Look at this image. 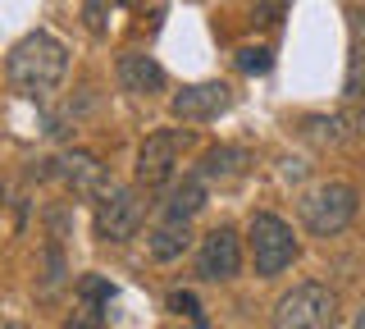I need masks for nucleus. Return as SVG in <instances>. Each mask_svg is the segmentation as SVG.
Here are the masks:
<instances>
[{
	"label": "nucleus",
	"instance_id": "nucleus-7",
	"mask_svg": "<svg viewBox=\"0 0 365 329\" xmlns=\"http://www.w3.org/2000/svg\"><path fill=\"white\" fill-rule=\"evenodd\" d=\"M41 178H60L68 192H83L91 201L110 188L106 165H101L96 156H87V151H64V156H55V161H41Z\"/></svg>",
	"mask_w": 365,
	"mask_h": 329
},
{
	"label": "nucleus",
	"instance_id": "nucleus-16",
	"mask_svg": "<svg viewBox=\"0 0 365 329\" xmlns=\"http://www.w3.org/2000/svg\"><path fill=\"white\" fill-rule=\"evenodd\" d=\"M119 5V0H83V24L91 37H106L110 32V9Z\"/></svg>",
	"mask_w": 365,
	"mask_h": 329
},
{
	"label": "nucleus",
	"instance_id": "nucleus-8",
	"mask_svg": "<svg viewBox=\"0 0 365 329\" xmlns=\"http://www.w3.org/2000/svg\"><path fill=\"white\" fill-rule=\"evenodd\" d=\"M237 270H242V243H237V233L233 229H210L201 238V252H197V275L205 283H224V279H233Z\"/></svg>",
	"mask_w": 365,
	"mask_h": 329
},
{
	"label": "nucleus",
	"instance_id": "nucleus-2",
	"mask_svg": "<svg viewBox=\"0 0 365 329\" xmlns=\"http://www.w3.org/2000/svg\"><path fill=\"white\" fill-rule=\"evenodd\" d=\"M338 320V298L329 283H292L274 302V329H334Z\"/></svg>",
	"mask_w": 365,
	"mask_h": 329
},
{
	"label": "nucleus",
	"instance_id": "nucleus-24",
	"mask_svg": "<svg viewBox=\"0 0 365 329\" xmlns=\"http://www.w3.org/2000/svg\"><path fill=\"white\" fill-rule=\"evenodd\" d=\"M5 329H23V325H14V320H9V325H5Z\"/></svg>",
	"mask_w": 365,
	"mask_h": 329
},
{
	"label": "nucleus",
	"instance_id": "nucleus-10",
	"mask_svg": "<svg viewBox=\"0 0 365 329\" xmlns=\"http://www.w3.org/2000/svg\"><path fill=\"white\" fill-rule=\"evenodd\" d=\"M114 78H119V87L128 96H155V92H165V69H160L146 51H123L119 64H114Z\"/></svg>",
	"mask_w": 365,
	"mask_h": 329
},
{
	"label": "nucleus",
	"instance_id": "nucleus-3",
	"mask_svg": "<svg viewBox=\"0 0 365 329\" xmlns=\"http://www.w3.org/2000/svg\"><path fill=\"white\" fill-rule=\"evenodd\" d=\"M247 247H251V265H256V275L260 279H274V275H283V270L297 260V233H292V224L283 220V215H269V211H260V215H251V229H247Z\"/></svg>",
	"mask_w": 365,
	"mask_h": 329
},
{
	"label": "nucleus",
	"instance_id": "nucleus-22",
	"mask_svg": "<svg viewBox=\"0 0 365 329\" xmlns=\"http://www.w3.org/2000/svg\"><path fill=\"white\" fill-rule=\"evenodd\" d=\"M356 133H365V110H361V119H356Z\"/></svg>",
	"mask_w": 365,
	"mask_h": 329
},
{
	"label": "nucleus",
	"instance_id": "nucleus-14",
	"mask_svg": "<svg viewBox=\"0 0 365 329\" xmlns=\"http://www.w3.org/2000/svg\"><path fill=\"white\" fill-rule=\"evenodd\" d=\"M342 96H347V101H365V41L351 46L347 78H342Z\"/></svg>",
	"mask_w": 365,
	"mask_h": 329
},
{
	"label": "nucleus",
	"instance_id": "nucleus-12",
	"mask_svg": "<svg viewBox=\"0 0 365 329\" xmlns=\"http://www.w3.org/2000/svg\"><path fill=\"white\" fill-rule=\"evenodd\" d=\"M356 133V123H351L347 115H311L302 123V138L315 142V146H342Z\"/></svg>",
	"mask_w": 365,
	"mask_h": 329
},
{
	"label": "nucleus",
	"instance_id": "nucleus-11",
	"mask_svg": "<svg viewBox=\"0 0 365 329\" xmlns=\"http://www.w3.org/2000/svg\"><path fill=\"white\" fill-rule=\"evenodd\" d=\"M192 243V215H178V211H160V220L151 224L146 233V247H151L155 260H174L187 252Z\"/></svg>",
	"mask_w": 365,
	"mask_h": 329
},
{
	"label": "nucleus",
	"instance_id": "nucleus-20",
	"mask_svg": "<svg viewBox=\"0 0 365 329\" xmlns=\"http://www.w3.org/2000/svg\"><path fill=\"white\" fill-rule=\"evenodd\" d=\"M351 28H356V41H365V5L351 9Z\"/></svg>",
	"mask_w": 365,
	"mask_h": 329
},
{
	"label": "nucleus",
	"instance_id": "nucleus-1",
	"mask_svg": "<svg viewBox=\"0 0 365 329\" xmlns=\"http://www.w3.org/2000/svg\"><path fill=\"white\" fill-rule=\"evenodd\" d=\"M68 74V51L60 37L51 32H23V37L9 46V60H5V78L9 87L23 96V101H51L55 87L64 83Z\"/></svg>",
	"mask_w": 365,
	"mask_h": 329
},
{
	"label": "nucleus",
	"instance_id": "nucleus-25",
	"mask_svg": "<svg viewBox=\"0 0 365 329\" xmlns=\"http://www.w3.org/2000/svg\"><path fill=\"white\" fill-rule=\"evenodd\" d=\"M192 329H205V325H192Z\"/></svg>",
	"mask_w": 365,
	"mask_h": 329
},
{
	"label": "nucleus",
	"instance_id": "nucleus-17",
	"mask_svg": "<svg viewBox=\"0 0 365 329\" xmlns=\"http://www.w3.org/2000/svg\"><path fill=\"white\" fill-rule=\"evenodd\" d=\"M237 69L242 74H269L274 69V51L269 46H242L237 51Z\"/></svg>",
	"mask_w": 365,
	"mask_h": 329
},
{
	"label": "nucleus",
	"instance_id": "nucleus-6",
	"mask_svg": "<svg viewBox=\"0 0 365 329\" xmlns=\"http://www.w3.org/2000/svg\"><path fill=\"white\" fill-rule=\"evenodd\" d=\"M142 229V201H137L133 188L110 183L96 197V238L101 243H128Z\"/></svg>",
	"mask_w": 365,
	"mask_h": 329
},
{
	"label": "nucleus",
	"instance_id": "nucleus-18",
	"mask_svg": "<svg viewBox=\"0 0 365 329\" xmlns=\"http://www.w3.org/2000/svg\"><path fill=\"white\" fill-rule=\"evenodd\" d=\"M288 5H292V0H256V5H251V24H256V28H274V24H283Z\"/></svg>",
	"mask_w": 365,
	"mask_h": 329
},
{
	"label": "nucleus",
	"instance_id": "nucleus-15",
	"mask_svg": "<svg viewBox=\"0 0 365 329\" xmlns=\"http://www.w3.org/2000/svg\"><path fill=\"white\" fill-rule=\"evenodd\" d=\"M64 329H106V302L78 298V306H73V315H68Z\"/></svg>",
	"mask_w": 365,
	"mask_h": 329
},
{
	"label": "nucleus",
	"instance_id": "nucleus-4",
	"mask_svg": "<svg viewBox=\"0 0 365 329\" xmlns=\"http://www.w3.org/2000/svg\"><path fill=\"white\" fill-rule=\"evenodd\" d=\"M351 220H356V188L342 183V178H329V183H319L302 197V224L315 238H334Z\"/></svg>",
	"mask_w": 365,
	"mask_h": 329
},
{
	"label": "nucleus",
	"instance_id": "nucleus-23",
	"mask_svg": "<svg viewBox=\"0 0 365 329\" xmlns=\"http://www.w3.org/2000/svg\"><path fill=\"white\" fill-rule=\"evenodd\" d=\"M119 5H142V0H119Z\"/></svg>",
	"mask_w": 365,
	"mask_h": 329
},
{
	"label": "nucleus",
	"instance_id": "nucleus-9",
	"mask_svg": "<svg viewBox=\"0 0 365 329\" xmlns=\"http://www.w3.org/2000/svg\"><path fill=\"white\" fill-rule=\"evenodd\" d=\"M228 106H233V87L228 83H192L169 101V110H174L178 123H210V119H220Z\"/></svg>",
	"mask_w": 365,
	"mask_h": 329
},
{
	"label": "nucleus",
	"instance_id": "nucleus-19",
	"mask_svg": "<svg viewBox=\"0 0 365 329\" xmlns=\"http://www.w3.org/2000/svg\"><path fill=\"white\" fill-rule=\"evenodd\" d=\"M169 306H174V311H182L192 325H205V315H201V306H197V298H192V293H174V298H169Z\"/></svg>",
	"mask_w": 365,
	"mask_h": 329
},
{
	"label": "nucleus",
	"instance_id": "nucleus-5",
	"mask_svg": "<svg viewBox=\"0 0 365 329\" xmlns=\"http://www.w3.org/2000/svg\"><path fill=\"white\" fill-rule=\"evenodd\" d=\"M187 146H192L187 128H160V133H151V138L137 146V183H142V188H165L169 178L178 174V161H182Z\"/></svg>",
	"mask_w": 365,
	"mask_h": 329
},
{
	"label": "nucleus",
	"instance_id": "nucleus-21",
	"mask_svg": "<svg viewBox=\"0 0 365 329\" xmlns=\"http://www.w3.org/2000/svg\"><path fill=\"white\" fill-rule=\"evenodd\" d=\"M347 329H365V306H361V311H356V320H351Z\"/></svg>",
	"mask_w": 365,
	"mask_h": 329
},
{
	"label": "nucleus",
	"instance_id": "nucleus-13",
	"mask_svg": "<svg viewBox=\"0 0 365 329\" xmlns=\"http://www.w3.org/2000/svg\"><path fill=\"white\" fill-rule=\"evenodd\" d=\"M242 165H247V151H237V146H210V151L201 156L197 174L205 183H224V178L242 174Z\"/></svg>",
	"mask_w": 365,
	"mask_h": 329
}]
</instances>
